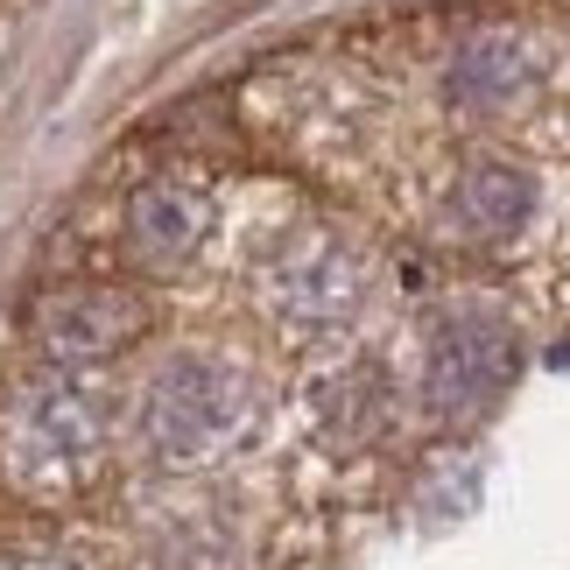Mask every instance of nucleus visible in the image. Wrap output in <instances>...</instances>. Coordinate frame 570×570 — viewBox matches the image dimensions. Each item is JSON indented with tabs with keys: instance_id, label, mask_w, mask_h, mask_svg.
<instances>
[{
	"instance_id": "obj_1",
	"label": "nucleus",
	"mask_w": 570,
	"mask_h": 570,
	"mask_svg": "<svg viewBox=\"0 0 570 570\" xmlns=\"http://www.w3.org/2000/svg\"><path fill=\"white\" fill-rule=\"evenodd\" d=\"M135 430L156 465H177V472L218 465L261 430V387L226 353H169L141 381Z\"/></svg>"
},
{
	"instance_id": "obj_2",
	"label": "nucleus",
	"mask_w": 570,
	"mask_h": 570,
	"mask_svg": "<svg viewBox=\"0 0 570 570\" xmlns=\"http://www.w3.org/2000/svg\"><path fill=\"white\" fill-rule=\"evenodd\" d=\"M514 366H521V332L508 311L479 296L444 303L423 332V374H415L423 415L430 423H479L508 394Z\"/></svg>"
},
{
	"instance_id": "obj_3",
	"label": "nucleus",
	"mask_w": 570,
	"mask_h": 570,
	"mask_svg": "<svg viewBox=\"0 0 570 570\" xmlns=\"http://www.w3.org/2000/svg\"><path fill=\"white\" fill-rule=\"evenodd\" d=\"M366 296H374V268L345 233L296 226L282 233L268 261H261V303L289 338H338L353 332Z\"/></svg>"
},
{
	"instance_id": "obj_4",
	"label": "nucleus",
	"mask_w": 570,
	"mask_h": 570,
	"mask_svg": "<svg viewBox=\"0 0 570 570\" xmlns=\"http://www.w3.org/2000/svg\"><path fill=\"white\" fill-rule=\"evenodd\" d=\"M106 458V402L78 374H42L8 409V472L36 493H71Z\"/></svg>"
},
{
	"instance_id": "obj_5",
	"label": "nucleus",
	"mask_w": 570,
	"mask_h": 570,
	"mask_svg": "<svg viewBox=\"0 0 570 570\" xmlns=\"http://www.w3.org/2000/svg\"><path fill=\"white\" fill-rule=\"evenodd\" d=\"M535 205H542L535 177L514 156H493V148H487V156H472L451 177V190H444L451 233L472 239V247H508V239H521V233L535 226Z\"/></svg>"
},
{
	"instance_id": "obj_6",
	"label": "nucleus",
	"mask_w": 570,
	"mask_h": 570,
	"mask_svg": "<svg viewBox=\"0 0 570 570\" xmlns=\"http://www.w3.org/2000/svg\"><path fill=\"white\" fill-rule=\"evenodd\" d=\"M135 332H141V303L127 289H57L50 303H42V317H36L42 353H50L63 374L127 353Z\"/></svg>"
},
{
	"instance_id": "obj_7",
	"label": "nucleus",
	"mask_w": 570,
	"mask_h": 570,
	"mask_svg": "<svg viewBox=\"0 0 570 570\" xmlns=\"http://www.w3.org/2000/svg\"><path fill=\"white\" fill-rule=\"evenodd\" d=\"M535 85H542V50L535 42L514 36V29H487V36H472L465 50L451 57L444 92H451L458 114L500 120V114H514V106H529Z\"/></svg>"
},
{
	"instance_id": "obj_8",
	"label": "nucleus",
	"mask_w": 570,
	"mask_h": 570,
	"mask_svg": "<svg viewBox=\"0 0 570 570\" xmlns=\"http://www.w3.org/2000/svg\"><path fill=\"white\" fill-rule=\"evenodd\" d=\"M212 233V197L197 184H148L135 205H127V239H135V254L148 261V268H177V261H190L197 247H205Z\"/></svg>"
},
{
	"instance_id": "obj_9",
	"label": "nucleus",
	"mask_w": 570,
	"mask_h": 570,
	"mask_svg": "<svg viewBox=\"0 0 570 570\" xmlns=\"http://www.w3.org/2000/svg\"><path fill=\"white\" fill-rule=\"evenodd\" d=\"M317 415L324 430L345 436V444H366L381 423H387V381L374 374V366H345V374H332L317 387Z\"/></svg>"
},
{
	"instance_id": "obj_10",
	"label": "nucleus",
	"mask_w": 570,
	"mask_h": 570,
	"mask_svg": "<svg viewBox=\"0 0 570 570\" xmlns=\"http://www.w3.org/2000/svg\"><path fill=\"white\" fill-rule=\"evenodd\" d=\"M0 570H78L71 557H8Z\"/></svg>"
},
{
	"instance_id": "obj_11",
	"label": "nucleus",
	"mask_w": 570,
	"mask_h": 570,
	"mask_svg": "<svg viewBox=\"0 0 570 570\" xmlns=\"http://www.w3.org/2000/svg\"><path fill=\"white\" fill-rule=\"evenodd\" d=\"M436 8H451V14H479V8H493V0H436Z\"/></svg>"
}]
</instances>
